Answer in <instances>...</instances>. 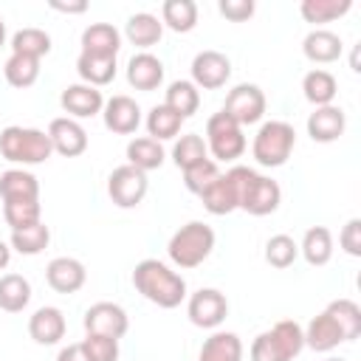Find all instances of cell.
I'll list each match as a JSON object with an SVG mask.
<instances>
[{
  "mask_svg": "<svg viewBox=\"0 0 361 361\" xmlns=\"http://www.w3.org/2000/svg\"><path fill=\"white\" fill-rule=\"evenodd\" d=\"M324 310H327V313L336 319V324L341 327L344 341L358 338V333H361V307H358L353 299H333Z\"/></svg>",
  "mask_w": 361,
  "mask_h": 361,
  "instance_id": "obj_38",
  "label": "cell"
},
{
  "mask_svg": "<svg viewBox=\"0 0 361 361\" xmlns=\"http://www.w3.org/2000/svg\"><path fill=\"white\" fill-rule=\"evenodd\" d=\"M206 149L214 155L212 161H234L245 152V135L243 127L228 118L223 110L209 116L206 121Z\"/></svg>",
  "mask_w": 361,
  "mask_h": 361,
  "instance_id": "obj_7",
  "label": "cell"
},
{
  "mask_svg": "<svg viewBox=\"0 0 361 361\" xmlns=\"http://www.w3.org/2000/svg\"><path fill=\"white\" fill-rule=\"evenodd\" d=\"M127 82L135 90H155L164 82V62L149 51L133 54L127 62Z\"/></svg>",
  "mask_w": 361,
  "mask_h": 361,
  "instance_id": "obj_19",
  "label": "cell"
},
{
  "mask_svg": "<svg viewBox=\"0 0 361 361\" xmlns=\"http://www.w3.org/2000/svg\"><path fill=\"white\" fill-rule=\"evenodd\" d=\"M3 200H39V180L28 169H6L0 175Z\"/></svg>",
  "mask_w": 361,
  "mask_h": 361,
  "instance_id": "obj_26",
  "label": "cell"
},
{
  "mask_svg": "<svg viewBox=\"0 0 361 361\" xmlns=\"http://www.w3.org/2000/svg\"><path fill=\"white\" fill-rule=\"evenodd\" d=\"M6 45V23H3V17H0V48Z\"/></svg>",
  "mask_w": 361,
  "mask_h": 361,
  "instance_id": "obj_50",
  "label": "cell"
},
{
  "mask_svg": "<svg viewBox=\"0 0 361 361\" xmlns=\"http://www.w3.org/2000/svg\"><path fill=\"white\" fill-rule=\"evenodd\" d=\"M212 248H214V231H212V226H206L200 220H192V223L180 226L169 237L166 254H169V259L178 268H197L200 262L209 259Z\"/></svg>",
  "mask_w": 361,
  "mask_h": 361,
  "instance_id": "obj_5",
  "label": "cell"
},
{
  "mask_svg": "<svg viewBox=\"0 0 361 361\" xmlns=\"http://www.w3.org/2000/svg\"><path fill=\"white\" fill-rule=\"evenodd\" d=\"M127 164L141 169V172H152L164 164V147L161 141L149 138V135H141V138H133L127 144Z\"/></svg>",
  "mask_w": 361,
  "mask_h": 361,
  "instance_id": "obj_31",
  "label": "cell"
},
{
  "mask_svg": "<svg viewBox=\"0 0 361 361\" xmlns=\"http://www.w3.org/2000/svg\"><path fill=\"white\" fill-rule=\"evenodd\" d=\"M220 14L231 23H243L254 14V0H220Z\"/></svg>",
  "mask_w": 361,
  "mask_h": 361,
  "instance_id": "obj_46",
  "label": "cell"
},
{
  "mask_svg": "<svg viewBox=\"0 0 361 361\" xmlns=\"http://www.w3.org/2000/svg\"><path fill=\"white\" fill-rule=\"evenodd\" d=\"M76 71L85 85L90 87H104L116 79V56H93V54H79Z\"/></svg>",
  "mask_w": 361,
  "mask_h": 361,
  "instance_id": "obj_28",
  "label": "cell"
},
{
  "mask_svg": "<svg viewBox=\"0 0 361 361\" xmlns=\"http://www.w3.org/2000/svg\"><path fill=\"white\" fill-rule=\"evenodd\" d=\"M124 34H127V39H130L133 45L149 48V45H155V42L164 37V23H161L155 14H149V11H135V14L127 20Z\"/></svg>",
  "mask_w": 361,
  "mask_h": 361,
  "instance_id": "obj_27",
  "label": "cell"
},
{
  "mask_svg": "<svg viewBox=\"0 0 361 361\" xmlns=\"http://www.w3.org/2000/svg\"><path fill=\"white\" fill-rule=\"evenodd\" d=\"M299 254L310 262V265H327L330 257H333V234L330 228L324 226H310L302 237V245H299Z\"/></svg>",
  "mask_w": 361,
  "mask_h": 361,
  "instance_id": "obj_29",
  "label": "cell"
},
{
  "mask_svg": "<svg viewBox=\"0 0 361 361\" xmlns=\"http://www.w3.org/2000/svg\"><path fill=\"white\" fill-rule=\"evenodd\" d=\"M59 104L65 107V113H68L71 118L79 121V118H90V116L102 113L104 96H102L99 87H90V85H85V82H76V85H68V87L62 90Z\"/></svg>",
  "mask_w": 361,
  "mask_h": 361,
  "instance_id": "obj_15",
  "label": "cell"
},
{
  "mask_svg": "<svg viewBox=\"0 0 361 361\" xmlns=\"http://www.w3.org/2000/svg\"><path fill=\"white\" fill-rule=\"evenodd\" d=\"M353 8V0H302L299 11L307 23H333Z\"/></svg>",
  "mask_w": 361,
  "mask_h": 361,
  "instance_id": "obj_39",
  "label": "cell"
},
{
  "mask_svg": "<svg viewBox=\"0 0 361 361\" xmlns=\"http://www.w3.org/2000/svg\"><path fill=\"white\" fill-rule=\"evenodd\" d=\"M65 316H62V310L59 307H54V305H42V307H37L34 313H31V319H28V336L37 341V344H56L62 336H65Z\"/></svg>",
  "mask_w": 361,
  "mask_h": 361,
  "instance_id": "obj_18",
  "label": "cell"
},
{
  "mask_svg": "<svg viewBox=\"0 0 361 361\" xmlns=\"http://www.w3.org/2000/svg\"><path fill=\"white\" fill-rule=\"evenodd\" d=\"M203 158H209V149H206V141H203L197 133L180 135V138L175 141V147H172V161H175V166H178L180 172L189 169L192 164L203 161Z\"/></svg>",
  "mask_w": 361,
  "mask_h": 361,
  "instance_id": "obj_40",
  "label": "cell"
},
{
  "mask_svg": "<svg viewBox=\"0 0 361 361\" xmlns=\"http://www.w3.org/2000/svg\"><path fill=\"white\" fill-rule=\"evenodd\" d=\"M344 127H347V116L341 107L336 104H327V107H316L310 116H307V135L319 144H330L336 138L344 135Z\"/></svg>",
  "mask_w": 361,
  "mask_h": 361,
  "instance_id": "obj_17",
  "label": "cell"
},
{
  "mask_svg": "<svg viewBox=\"0 0 361 361\" xmlns=\"http://www.w3.org/2000/svg\"><path fill=\"white\" fill-rule=\"evenodd\" d=\"M228 76H231V62H228L226 54L212 51V48L195 54V59H192V85L197 90L200 87L203 90H217L228 82Z\"/></svg>",
  "mask_w": 361,
  "mask_h": 361,
  "instance_id": "obj_11",
  "label": "cell"
},
{
  "mask_svg": "<svg viewBox=\"0 0 361 361\" xmlns=\"http://www.w3.org/2000/svg\"><path fill=\"white\" fill-rule=\"evenodd\" d=\"M82 347H85V353H87L90 361H118V338L87 333L82 338Z\"/></svg>",
  "mask_w": 361,
  "mask_h": 361,
  "instance_id": "obj_44",
  "label": "cell"
},
{
  "mask_svg": "<svg viewBox=\"0 0 361 361\" xmlns=\"http://www.w3.org/2000/svg\"><path fill=\"white\" fill-rule=\"evenodd\" d=\"M226 175L237 189V200H240L243 212H248L254 217H265L279 209L282 189L274 178H265V175L254 172L251 166H231Z\"/></svg>",
  "mask_w": 361,
  "mask_h": 361,
  "instance_id": "obj_2",
  "label": "cell"
},
{
  "mask_svg": "<svg viewBox=\"0 0 361 361\" xmlns=\"http://www.w3.org/2000/svg\"><path fill=\"white\" fill-rule=\"evenodd\" d=\"M54 11H65V14H82V11H87V3L85 0H68V3H62V0H51L48 3Z\"/></svg>",
  "mask_w": 361,
  "mask_h": 361,
  "instance_id": "obj_48",
  "label": "cell"
},
{
  "mask_svg": "<svg viewBox=\"0 0 361 361\" xmlns=\"http://www.w3.org/2000/svg\"><path fill=\"white\" fill-rule=\"evenodd\" d=\"M147 189H149L147 172H141V169H135L130 164L116 166L110 172V178H107V195L118 209H135L144 200Z\"/></svg>",
  "mask_w": 361,
  "mask_h": 361,
  "instance_id": "obj_8",
  "label": "cell"
},
{
  "mask_svg": "<svg viewBox=\"0 0 361 361\" xmlns=\"http://www.w3.org/2000/svg\"><path fill=\"white\" fill-rule=\"evenodd\" d=\"M296 147V133L288 121H279V118H271L265 121L257 135H254V144H251V152L257 158L259 166H282L290 152Z\"/></svg>",
  "mask_w": 361,
  "mask_h": 361,
  "instance_id": "obj_6",
  "label": "cell"
},
{
  "mask_svg": "<svg viewBox=\"0 0 361 361\" xmlns=\"http://www.w3.org/2000/svg\"><path fill=\"white\" fill-rule=\"evenodd\" d=\"M56 361H90V358H87V353H85V347H82V341H79V344L62 347L59 355H56Z\"/></svg>",
  "mask_w": 361,
  "mask_h": 361,
  "instance_id": "obj_47",
  "label": "cell"
},
{
  "mask_svg": "<svg viewBox=\"0 0 361 361\" xmlns=\"http://www.w3.org/2000/svg\"><path fill=\"white\" fill-rule=\"evenodd\" d=\"M197 361H243V341H240V336L228 333V330L212 333L203 341Z\"/></svg>",
  "mask_w": 361,
  "mask_h": 361,
  "instance_id": "obj_24",
  "label": "cell"
},
{
  "mask_svg": "<svg viewBox=\"0 0 361 361\" xmlns=\"http://www.w3.org/2000/svg\"><path fill=\"white\" fill-rule=\"evenodd\" d=\"M31 302V282L23 274H3L0 276V310L20 313Z\"/></svg>",
  "mask_w": 361,
  "mask_h": 361,
  "instance_id": "obj_30",
  "label": "cell"
},
{
  "mask_svg": "<svg viewBox=\"0 0 361 361\" xmlns=\"http://www.w3.org/2000/svg\"><path fill=\"white\" fill-rule=\"evenodd\" d=\"M8 262H11V248H8V243L0 240V271H3Z\"/></svg>",
  "mask_w": 361,
  "mask_h": 361,
  "instance_id": "obj_49",
  "label": "cell"
},
{
  "mask_svg": "<svg viewBox=\"0 0 361 361\" xmlns=\"http://www.w3.org/2000/svg\"><path fill=\"white\" fill-rule=\"evenodd\" d=\"M48 243H51V228L42 220L34 223V226H28V228L11 231V248L20 251V254H25V257H34V254L45 251Z\"/></svg>",
  "mask_w": 361,
  "mask_h": 361,
  "instance_id": "obj_37",
  "label": "cell"
},
{
  "mask_svg": "<svg viewBox=\"0 0 361 361\" xmlns=\"http://www.w3.org/2000/svg\"><path fill=\"white\" fill-rule=\"evenodd\" d=\"M133 285H135V290L147 302H152L158 307H166V310L178 307L186 299V279L178 271H172L166 262L152 259V257L149 259H141L135 265Z\"/></svg>",
  "mask_w": 361,
  "mask_h": 361,
  "instance_id": "obj_1",
  "label": "cell"
},
{
  "mask_svg": "<svg viewBox=\"0 0 361 361\" xmlns=\"http://www.w3.org/2000/svg\"><path fill=\"white\" fill-rule=\"evenodd\" d=\"M305 350V330L293 319L276 322L251 341V361H290Z\"/></svg>",
  "mask_w": 361,
  "mask_h": 361,
  "instance_id": "obj_3",
  "label": "cell"
},
{
  "mask_svg": "<svg viewBox=\"0 0 361 361\" xmlns=\"http://www.w3.org/2000/svg\"><path fill=\"white\" fill-rule=\"evenodd\" d=\"M180 124H183V118H180L175 110H169L166 104H155V107L147 113V133H149V138H155V141L175 138V135L180 133Z\"/></svg>",
  "mask_w": 361,
  "mask_h": 361,
  "instance_id": "obj_36",
  "label": "cell"
},
{
  "mask_svg": "<svg viewBox=\"0 0 361 361\" xmlns=\"http://www.w3.org/2000/svg\"><path fill=\"white\" fill-rule=\"evenodd\" d=\"M45 279L56 293H76L85 285L87 271L76 257H54L45 268Z\"/></svg>",
  "mask_w": 361,
  "mask_h": 361,
  "instance_id": "obj_16",
  "label": "cell"
},
{
  "mask_svg": "<svg viewBox=\"0 0 361 361\" xmlns=\"http://www.w3.org/2000/svg\"><path fill=\"white\" fill-rule=\"evenodd\" d=\"M296 257H299V243L288 234H274L265 243V259L274 268H288L296 262Z\"/></svg>",
  "mask_w": 361,
  "mask_h": 361,
  "instance_id": "obj_42",
  "label": "cell"
},
{
  "mask_svg": "<svg viewBox=\"0 0 361 361\" xmlns=\"http://www.w3.org/2000/svg\"><path fill=\"white\" fill-rule=\"evenodd\" d=\"M102 118H104V127L110 133H118V135H130L138 130L141 124V107L135 99L124 96V93H116L104 102L102 107Z\"/></svg>",
  "mask_w": 361,
  "mask_h": 361,
  "instance_id": "obj_14",
  "label": "cell"
},
{
  "mask_svg": "<svg viewBox=\"0 0 361 361\" xmlns=\"http://www.w3.org/2000/svg\"><path fill=\"white\" fill-rule=\"evenodd\" d=\"M338 245L350 254V257H361V220L353 217L344 223L341 234H338Z\"/></svg>",
  "mask_w": 361,
  "mask_h": 361,
  "instance_id": "obj_45",
  "label": "cell"
},
{
  "mask_svg": "<svg viewBox=\"0 0 361 361\" xmlns=\"http://www.w3.org/2000/svg\"><path fill=\"white\" fill-rule=\"evenodd\" d=\"M223 113H226L228 118H234L240 127L257 124V121L265 116V93H262V87L248 85V82L231 87L228 96H226Z\"/></svg>",
  "mask_w": 361,
  "mask_h": 361,
  "instance_id": "obj_9",
  "label": "cell"
},
{
  "mask_svg": "<svg viewBox=\"0 0 361 361\" xmlns=\"http://www.w3.org/2000/svg\"><path fill=\"white\" fill-rule=\"evenodd\" d=\"M118 48H121V34L113 23H90L82 31V54L116 56Z\"/></svg>",
  "mask_w": 361,
  "mask_h": 361,
  "instance_id": "obj_21",
  "label": "cell"
},
{
  "mask_svg": "<svg viewBox=\"0 0 361 361\" xmlns=\"http://www.w3.org/2000/svg\"><path fill=\"white\" fill-rule=\"evenodd\" d=\"M161 23L178 34H186L197 25V3L195 0H164Z\"/></svg>",
  "mask_w": 361,
  "mask_h": 361,
  "instance_id": "obj_33",
  "label": "cell"
},
{
  "mask_svg": "<svg viewBox=\"0 0 361 361\" xmlns=\"http://www.w3.org/2000/svg\"><path fill=\"white\" fill-rule=\"evenodd\" d=\"M200 200H203V209L209 212V214H231L234 209H240V200H237V189H234V183L228 180V175H217L206 189H203V195H200Z\"/></svg>",
  "mask_w": 361,
  "mask_h": 361,
  "instance_id": "obj_23",
  "label": "cell"
},
{
  "mask_svg": "<svg viewBox=\"0 0 361 361\" xmlns=\"http://www.w3.org/2000/svg\"><path fill=\"white\" fill-rule=\"evenodd\" d=\"M39 214H42L39 200H3V217L11 226V231L39 223Z\"/></svg>",
  "mask_w": 361,
  "mask_h": 361,
  "instance_id": "obj_41",
  "label": "cell"
},
{
  "mask_svg": "<svg viewBox=\"0 0 361 361\" xmlns=\"http://www.w3.org/2000/svg\"><path fill=\"white\" fill-rule=\"evenodd\" d=\"M0 152L6 161L11 164H23V166H34L42 164L54 155L51 138L45 130L37 127H6L0 133Z\"/></svg>",
  "mask_w": 361,
  "mask_h": 361,
  "instance_id": "obj_4",
  "label": "cell"
},
{
  "mask_svg": "<svg viewBox=\"0 0 361 361\" xmlns=\"http://www.w3.org/2000/svg\"><path fill=\"white\" fill-rule=\"evenodd\" d=\"M3 76L11 87H31L37 79H39V59H31V56H20V54H11L3 65Z\"/></svg>",
  "mask_w": 361,
  "mask_h": 361,
  "instance_id": "obj_35",
  "label": "cell"
},
{
  "mask_svg": "<svg viewBox=\"0 0 361 361\" xmlns=\"http://www.w3.org/2000/svg\"><path fill=\"white\" fill-rule=\"evenodd\" d=\"M302 90H305V99H307L313 107H327V104H333V99H336V93H338V82H336V76H333L330 71L313 68V71L305 73Z\"/></svg>",
  "mask_w": 361,
  "mask_h": 361,
  "instance_id": "obj_25",
  "label": "cell"
},
{
  "mask_svg": "<svg viewBox=\"0 0 361 361\" xmlns=\"http://www.w3.org/2000/svg\"><path fill=\"white\" fill-rule=\"evenodd\" d=\"M48 51H51V37H48V31H42V28H37V25L20 28V31H14V37H11V54L31 56V59H42Z\"/></svg>",
  "mask_w": 361,
  "mask_h": 361,
  "instance_id": "obj_34",
  "label": "cell"
},
{
  "mask_svg": "<svg viewBox=\"0 0 361 361\" xmlns=\"http://www.w3.org/2000/svg\"><path fill=\"white\" fill-rule=\"evenodd\" d=\"M324 361H347V358H324Z\"/></svg>",
  "mask_w": 361,
  "mask_h": 361,
  "instance_id": "obj_51",
  "label": "cell"
},
{
  "mask_svg": "<svg viewBox=\"0 0 361 361\" xmlns=\"http://www.w3.org/2000/svg\"><path fill=\"white\" fill-rule=\"evenodd\" d=\"M164 104H166L169 110H175V113L186 121V118L195 116L197 107H200V90H197L189 79H178V82H172V85L166 87Z\"/></svg>",
  "mask_w": 361,
  "mask_h": 361,
  "instance_id": "obj_32",
  "label": "cell"
},
{
  "mask_svg": "<svg viewBox=\"0 0 361 361\" xmlns=\"http://www.w3.org/2000/svg\"><path fill=\"white\" fill-rule=\"evenodd\" d=\"M302 330H305V347H310L316 353H330L333 347H338L344 341L341 327L336 324V319L327 310H322L319 316H313L310 324L302 327Z\"/></svg>",
  "mask_w": 361,
  "mask_h": 361,
  "instance_id": "obj_20",
  "label": "cell"
},
{
  "mask_svg": "<svg viewBox=\"0 0 361 361\" xmlns=\"http://www.w3.org/2000/svg\"><path fill=\"white\" fill-rule=\"evenodd\" d=\"M85 330L87 333H99V336H110V338H121L130 327L127 310L116 302H96L85 310Z\"/></svg>",
  "mask_w": 361,
  "mask_h": 361,
  "instance_id": "obj_12",
  "label": "cell"
},
{
  "mask_svg": "<svg viewBox=\"0 0 361 361\" xmlns=\"http://www.w3.org/2000/svg\"><path fill=\"white\" fill-rule=\"evenodd\" d=\"M186 313H189V322L195 327H203V330H214L223 324V319L228 316V299L217 290V288H200L189 296V305H186Z\"/></svg>",
  "mask_w": 361,
  "mask_h": 361,
  "instance_id": "obj_10",
  "label": "cell"
},
{
  "mask_svg": "<svg viewBox=\"0 0 361 361\" xmlns=\"http://www.w3.org/2000/svg\"><path fill=\"white\" fill-rule=\"evenodd\" d=\"M220 175V169H217V161H212V158H203V161H197V164H192L189 169H183V186L192 192V195H203V189L214 180Z\"/></svg>",
  "mask_w": 361,
  "mask_h": 361,
  "instance_id": "obj_43",
  "label": "cell"
},
{
  "mask_svg": "<svg viewBox=\"0 0 361 361\" xmlns=\"http://www.w3.org/2000/svg\"><path fill=\"white\" fill-rule=\"evenodd\" d=\"M48 138H51V147L54 152L65 155V158H76L87 149V130L71 118V116H59L48 124Z\"/></svg>",
  "mask_w": 361,
  "mask_h": 361,
  "instance_id": "obj_13",
  "label": "cell"
},
{
  "mask_svg": "<svg viewBox=\"0 0 361 361\" xmlns=\"http://www.w3.org/2000/svg\"><path fill=\"white\" fill-rule=\"evenodd\" d=\"M302 51H305V56H307L310 62L327 65V62H336V59L341 56L344 45H341V37H338V34H333V31H327V28H313V31L305 37Z\"/></svg>",
  "mask_w": 361,
  "mask_h": 361,
  "instance_id": "obj_22",
  "label": "cell"
}]
</instances>
